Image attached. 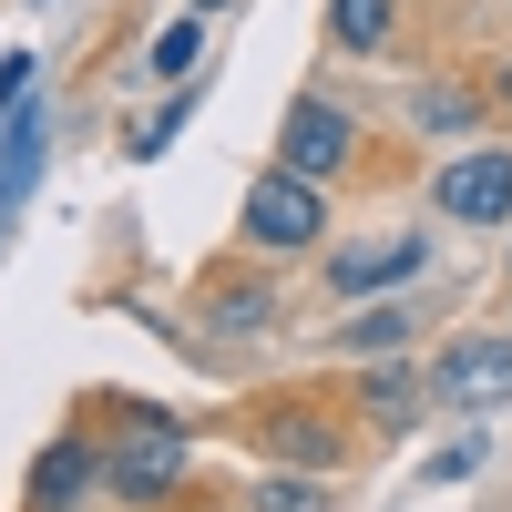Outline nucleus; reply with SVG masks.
Wrapping results in <instances>:
<instances>
[{
    "label": "nucleus",
    "instance_id": "17",
    "mask_svg": "<svg viewBox=\"0 0 512 512\" xmlns=\"http://www.w3.org/2000/svg\"><path fill=\"white\" fill-rule=\"evenodd\" d=\"M492 113H502V123H512V62H502V72H492Z\"/></svg>",
    "mask_w": 512,
    "mask_h": 512
},
{
    "label": "nucleus",
    "instance_id": "2",
    "mask_svg": "<svg viewBox=\"0 0 512 512\" xmlns=\"http://www.w3.org/2000/svg\"><path fill=\"white\" fill-rule=\"evenodd\" d=\"M318 236H328V185H308V175H287V164H267V175L246 185V246L297 256V246H318Z\"/></svg>",
    "mask_w": 512,
    "mask_h": 512
},
{
    "label": "nucleus",
    "instance_id": "7",
    "mask_svg": "<svg viewBox=\"0 0 512 512\" xmlns=\"http://www.w3.org/2000/svg\"><path fill=\"white\" fill-rule=\"evenodd\" d=\"M93 482H103V451L93 441H52V451L31 461V512H72Z\"/></svg>",
    "mask_w": 512,
    "mask_h": 512
},
{
    "label": "nucleus",
    "instance_id": "5",
    "mask_svg": "<svg viewBox=\"0 0 512 512\" xmlns=\"http://www.w3.org/2000/svg\"><path fill=\"white\" fill-rule=\"evenodd\" d=\"M349 154H359V123L338 113L328 93H297V103H287V123H277V164H287V175L328 185V175H338Z\"/></svg>",
    "mask_w": 512,
    "mask_h": 512
},
{
    "label": "nucleus",
    "instance_id": "18",
    "mask_svg": "<svg viewBox=\"0 0 512 512\" xmlns=\"http://www.w3.org/2000/svg\"><path fill=\"white\" fill-rule=\"evenodd\" d=\"M195 11H226V0H195Z\"/></svg>",
    "mask_w": 512,
    "mask_h": 512
},
{
    "label": "nucleus",
    "instance_id": "15",
    "mask_svg": "<svg viewBox=\"0 0 512 512\" xmlns=\"http://www.w3.org/2000/svg\"><path fill=\"white\" fill-rule=\"evenodd\" d=\"M195 41H205L195 21H164V31H154V72H164V82H175V72H195Z\"/></svg>",
    "mask_w": 512,
    "mask_h": 512
},
{
    "label": "nucleus",
    "instance_id": "16",
    "mask_svg": "<svg viewBox=\"0 0 512 512\" xmlns=\"http://www.w3.org/2000/svg\"><path fill=\"white\" fill-rule=\"evenodd\" d=\"M21 103H31V52L0 62V113H21Z\"/></svg>",
    "mask_w": 512,
    "mask_h": 512
},
{
    "label": "nucleus",
    "instance_id": "12",
    "mask_svg": "<svg viewBox=\"0 0 512 512\" xmlns=\"http://www.w3.org/2000/svg\"><path fill=\"white\" fill-rule=\"evenodd\" d=\"M359 400H369V431H400V420L420 410V379H410V369H369Z\"/></svg>",
    "mask_w": 512,
    "mask_h": 512
},
{
    "label": "nucleus",
    "instance_id": "9",
    "mask_svg": "<svg viewBox=\"0 0 512 512\" xmlns=\"http://www.w3.org/2000/svg\"><path fill=\"white\" fill-rule=\"evenodd\" d=\"M410 338H420V308H400V297H379V308L338 318V359H400Z\"/></svg>",
    "mask_w": 512,
    "mask_h": 512
},
{
    "label": "nucleus",
    "instance_id": "11",
    "mask_svg": "<svg viewBox=\"0 0 512 512\" xmlns=\"http://www.w3.org/2000/svg\"><path fill=\"white\" fill-rule=\"evenodd\" d=\"M205 318H216L226 338H246V328L267 338V328H277V287H216V308H205Z\"/></svg>",
    "mask_w": 512,
    "mask_h": 512
},
{
    "label": "nucleus",
    "instance_id": "8",
    "mask_svg": "<svg viewBox=\"0 0 512 512\" xmlns=\"http://www.w3.org/2000/svg\"><path fill=\"white\" fill-rule=\"evenodd\" d=\"M256 441H267V451H287L297 472H318V461H338V451H349V431H338L328 410H267V420H256Z\"/></svg>",
    "mask_w": 512,
    "mask_h": 512
},
{
    "label": "nucleus",
    "instance_id": "1",
    "mask_svg": "<svg viewBox=\"0 0 512 512\" xmlns=\"http://www.w3.org/2000/svg\"><path fill=\"white\" fill-rule=\"evenodd\" d=\"M185 482V431L164 410H123L113 420V441H103V492H123V502H164Z\"/></svg>",
    "mask_w": 512,
    "mask_h": 512
},
{
    "label": "nucleus",
    "instance_id": "14",
    "mask_svg": "<svg viewBox=\"0 0 512 512\" xmlns=\"http://www.w3.org/2000/svg\"><path fill=\"white\" fill-rule=\"evenodd\" d=\"M410 113L431 123V134H461V123H472V93H461V82H431V93H420Z\"/></svg>",
    "mask_w": 512,
    "mask_h": 512
},
{
    "label": "nucleus",
    "instance_id": "3",
    "mask_svg": "<svg viewBox=\"0 0 512 512\" xmlns=\"http://www.w3.org/2000/svg\"><path fill=\"white\" fill-rule=\"evenodd\" d=\"M431 400H441V410H502V400H512V338H502V328H461V338H441Z\"/></svg>",
    "mask_w": 512,
    "mask_h": 512
},
{
    "label": "nucleus",
    "instance_id": "6",
    "mask_svg": "<svg viewBox=\"0 0 512 512\" xmlns=\"http://www.w3.org/2000/svg\"><path fill=\"white\" fill-rule=\"evenodd\" d=\"M420 267H431V236H369V246H338L328 287H338V297H369V287H400V277H420Z\"/></svg>",
    "mask_w": 512,
    "mask_h": 512
},
{
    "label": "nucleus",
    "instance_id": "13",
    "mask_svg": "<svg viewBox=\"0 0 512 512\" xmlns=\"http://www.w3.org/2000/svg\"><path fill=\"white\" fill-rule=\"evenodd\" d=\"M256 512H338V492L308 482V472H267L256 482Z\"/></svg>",
    "mask_w": 512,
    "mask_h": 512
},
{
    "label": "nucleus",
    "instance_id": "10",
    "mask_svg": "<svg viewBox=\"0 0 512 512\" xmlns=\"http://www.w3.org/2000/svg\"><path fill=\"white\" fill-rule=\"evenodd\" d=\"M328 41L338 52H379L390 41V0H328Z\"/></svg>",
    "mask_w": 512,
    "mask_h": 512
},
{
    "label": "nucleus",
    "instance_id": "4",
    "mask_svg": "<svg viewBox=\"0 0 512 512\" xmlns=\"http://www.w3.org/2000/svg\"><path fill=\"white\" fill-rule=\"evenodd\" d=\"M431 205L451 226H512V144H472L431 175Z\"/></svg>",
    "mask_w": 512,
    "mask_h": 512
}]
</instances>
